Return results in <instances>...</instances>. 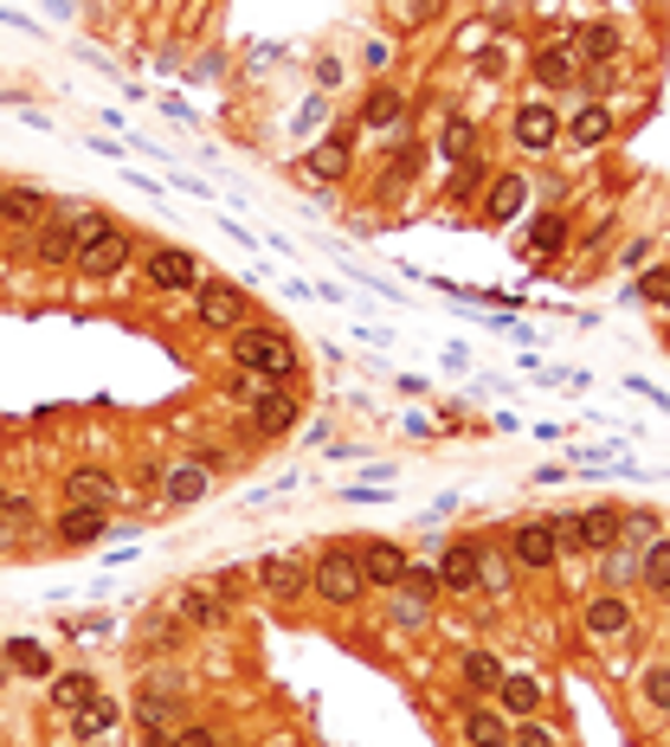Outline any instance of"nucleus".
Returning <instances> with one entry per match:
<instances>
[{"label":"nucleus","mask_w":670,"mask_h":747,"mask_svg":"<svg viewBox=\"0 0 670 747\" xmlns=\"http://www.w3.org/2000/svg\"><path fill=\"white\" fill-rule=\"evenodd\" d=\"M232 361L252 368L264 387H284V380L297 374V348L284 336H271V329H239V336H232Z\"/></svg>","instance_id":"f257e3e1"},{"label":"nucleus","mask_w":670,"mask_h":747,"mask_svg":"<svg viewBox=\"0 0 670 747\" xmlns=\"http://www.w3.org/2000/svg\"><path fill=\"white\" fill-rule=\"evenodd\" d=\"M310 587L329 599V606H355V599L368 593V580H362V548H329V555L310 567Z\"/></svg>","instance_id":"f03ea898"},{"label":"nucleus","mask_w":670,"mask_h":747,"mask_svg":"<svg viewBox=\"0 0 670 747\" xmlns=\"http://www.w3.org/2000/svg\"><path fill=\"white\" fill-rule=\"evenodd\" d=\"M510 555H516V567H528V574H548L561 560V523H516L510 528Z\"/></svg>","instance_id":"7ed1b4c3"},{"label":"nucleus","mask_w":670,"mask_h":747,"mask_svg":"<svg viewBox=\"0 0 670 747\" xmlns=\"http://www.w3.org/2000/svg\"><path fill=\"white\" fill-rule=\"evenodd\" d=\"M123 264H129V232H116V225H104L97 239H84V245H77V277H91V284L116 277Z\"/></svg>","instance_id":"20e7f679"},{"label":"nucleus","mask_w":670,"mask_h":747,"mask_svg":"<svg viewBox=\"0 0 670 747\" xmlns=\"http://www.w3.org/2000/svg\"><path fill=\"white\" fill-rule=\"evenodd\" d=\"M561 528H567V541H574V548H587V555H606V548L619 541L626 516H619V509H606V503H594V509H574V516H567Z\"/></svg>","instance_id":"39448f33"},{"label":"nucleus","mask_w":670,"mask_h":747,"mask_svg":"<svg viewBox=\"0 0 670 747\" xmlns=\"http://www.w3.org/2000/svg\"><path fill=\"white\" fill-rule=\"evenodd\" d=\"M149 277L155 291H193L200 284V259L193 252H181V245H161V252H149Z\"/></svg>","instance_id":"423d86ee"},{"label":"nucleus","mask_w":670,"mask_h":747,"mask_svg":"<svg viewBox=\"0 0 670 747\" xmlns=\"http://www.w3.org/2000/svg\"><path fill=\"white\" fill-rule=\"evenodd\" d=\"M65 503H84V509H116V503H123V484H116L111 471H97V464H77L72 477H65Z\"/></svg>","instance_id":"0eeeda50"},{"label":"nucleus","mask_w":670,"mask_h":747,"mask_svg":"<svg viewBox=\"0 0 670 747\" xmlns=\"http://www.w3.org/2000/svg\"><path fill=\"white\" fill-rule=\"evenodd\" d=\"M175 612H181V625H193V632H220L226 619H232V606H226V599L213 593V580L187 587V593L175 599Z\"/></svg>","instance_id":"6e6552de"},{"label":"nucleus","mask_w":670,"mask_h":747,"mask_svg":"<svg viewBox=\"0 0 670 747\" xmlns=\"http://www.w3.org/2000/svg\"><path fill=\"white\" fill-rule=\"evenodd\" d=\"M439 587H446V593H471V587H484V548H478V541L446 548V560H439Z\"/></svg>","instance_id":"1a4fd4ad"},{"label":"nucleus","mask_w":670,"mask_h":747,"mask_svg":"<svg viewBox=\"0 0 670 747\" xmlns=\"http://www.w3.org/2000/svg\"><path fill=\"white\" fill-rule=\"evenodd\" d=\"M510 136H516L522 149L535 155V149H555V136H561V116H555V104H522L516 111V123H510Z\"/></svg>","instance_id":"9d476101"},{"label":"nucleus","mask_w":670,"mask_h":747,"mask_svg":"<svg viewBox=\"0 0 670 747\" xmlns=\"http://www.w3.org/2000/svg\"><path fill=\"white\" fill-rule=\"evenodd\" d=\"M59 541L65 548H97L104 535H111V509H84V503H65V516H59Z\"/></svg>","instance_id":"9b49d317"},{"label":"nucleus","mask_w":670,"mask_h":747,"mask_svg":"<svg viewBox=\"0 0 670 747\" xmlns=\"http://www.w3.org/2000/svg\"><path fill=\"white\" fill-rule=\"evenodd\" d=\"M252 425H259L264 439H284V432L297 425V400H291L284 387H264L259 400H252Z\"/></svg>","instance_id":"f8f14e48"},{"label":"nucleus","mask_w":670,"mask_h":747,"mask_svg":"<svg viewBox=\"0 0 670 747\" xmlns=\"http://www.w3.org/2000/svg\"><path fill=\"white\" fill-rule=\"evenodd\" d=\"M193 309H200V323H207V329H232V323L245 316V297H239L232 284H220V277H213V284H200V303H193Z\"/></svg>","instance_id":"ddd939ff"},{"label":"nucleus","mask_w":670,"mask_h":747,"mask_svg":"<svg viewBox=\"0 0 670 747\" xmlns=\"http://www.w3.org/2000/svg\"><path fill=\"white\" fill-rule=\"evenodd\" d=\"M407 567H412V560L400 555L394 541H374V548H362V580H368V587H387V593H394V587L407 580Z\"/></svg>","instance_id":"4468645a"},{"label":"nucleus","mask_w":670,"mask_h":747,"mask_svg":"<svg viewBox=\"0 0 670 747\" xmlns=\"http://www.w3.org/2000/svg\"><path fill=\"white\" fill-rule=\"evenodd\" d=\"M594 638H626L632 632V606L619 593H599V599H587V619H580Z\"/></svg>","instance_id":"2eb2a0df"},{"label":"nucleus","mask_w":670,"mask_h":747,"mask_svg":"<svg viewBox=\"0 0 670 747\" xmlns=\"http://www.w3.org/2000/svg\"><path fill=\"white\" fill-rule=\"evenodd\" d=\"M33 259H39V264H72V259H77V225H72V213H65V220H45V225H39Z\"/></svg>","instance_id":"dca6fc26"},{"label":"nucleus","mask_w":670,"mask_h":747,"mask_svg":"<svg viewBox=\"0 0 670 747\" xmlns=\"http://www.w3.org/2000/svg\"><path fill=\"white\" fill-rule=\"evenodd\" d=\"M161 496H168V503H200V496H207V464H200V457L168 464V471H161Z\"/></svg>","instance_id":"f3484780"},{"label":"nucleus","mask_w":670,"mask_h":747,"mask_svg":"<svg viewBox=\"0 0 670 747\" xmlns=\"http://www.w3.org/2000/svg\"><path fill=\"white\" fill-rule=\"evenodd\" d=\"M259 587L264 593H278V599H297L303 587H310V574H303L291 555H271V560H259Z\"/></svg>","instance_id":"a211bd4d"},{"label":"nucleus","mask_w":670,"mask_h":747,"mask_svg":"<svg viewBox=\"0 0 670 747\" xmlns=\"http://www.w3.org/2000/svg\"><path fill=\"white\" fill-rule=\"evenodd\" d=\"M65 722H72L77 741H104V735L116 728V703H111V696H91V703H84V709H72Z\"/></svg>","instance_id":"6ab92c4d"},{"label":"nucleus","mask_w":670,"mask_h":747,"mask_svg":"<svg viewBox=\"0 0 670 747\" xmlns=\"http://www.w3.org/2000/svg\"><path fill=\"white\" fill-rule=\"evenodd\" d=\"M45 696H52V709H59V715H72V709H84V703L97 696V676H84V671H59Z\"/></svg>","instance_id":"aec40b11"},{"label":"nucleus","mask_w":670,"mask_h":747,"mask_svg":"<svg viewBox=\"0 0 670 747\" xmlns=\"http://www.w3.org/2000/svg\"><path fill=\"white\" fill-rule=\"evenodd\" d=\"M45 213V193L33 187H0V225H33Z\"/></svg>","instance_id":"412c9836"},{"label":"nucleus","mask_w":670,"mask_h":747,"mask_svg":"<svg viewBox=\"0 0 670 747\" xmlns=\"http://www.w3.org/2000/svg\"><path fill=\"white\" fill-rule=\"evenodd\" d=\"M496 696H503V709H510V715H535V709H542V683H535V676H510V671H503Z\"/></svg>","instance_id":"4be33fe9"},{"label":"nucleus","mask_w":670,"mask_h":747,"mask_svg":"<svg viewBox=\"0 0 670 747\" xmlns=\"http://www.w3.org/2000/svg\"><path fill=\"white\" fill-rule=\"evenodd\" d=\"M574 52L567 45H548V52H535V84H548V91H561V84H574Z\"/></svg>","instance_id":"5701e85b"},{"label":"nucleus","mask_w":670,"mask_h":747,"mask_svg":"<svg viewBox=\"0 0 670 747\" xmlns=\"http://www.w3.org/2000/svg\"><path fill=\"white\" fill-rule=\"evenodd\" d=\"M464 741L471 747H503L510 741V728H503V715L496 709H471L464 715Z\"/></svg>","instance_id":"b1692460"},{"label":"nucleus","mask_w":670,"mask_h":747,"mask_svg":"<svg viewBox=\"0 0 670 747\" xmlns=\"http://www.w3.org/2000/svg\"><path fill=\"white\" fill-rule=\"evenodd\" d=\"M567 136H574V143H587V149H594V143H606V136H613V111H606V104H587V111L567 123Z\"/></svg>","instance_id":"393cba45"},{"label":"nucleus","mask_w":670,"mask_h":747,"mask_svg":"<svg viewBox=\"0 0 670 747\" xmlns=\"http://www.w3.org/2000/svg\"><path fill=\"white\" fill-rule=\"evenodd\" d=\"M310 181H342L348 175V143H323V149H310Z\"/></svg>","instance_id":"a878e982"},{"label":"nucleus","mask_w":670,"mask_h":747,"mask_svg":"<svg viewBox=\"0 0 670 747\" xmlns=\"http://www.w3.org/2000/svg\"><path fill=\"white\" fill-rule=\"evenodd\" d=\"M458 671H464V683H471L478 696H490V690L503 683V664H496L490 651H464V664H458Z\"/></svg>","instance_id":"bb28decb"},{"label":"nucleus","mask_w":670,"mask_h":747,"mask_svg":"<svg viewBox=\"0 0 670 747\" xmlns=\"http://www.w3.org/2000/svg\"><path fill=\"white\" fill-rule=\"evenodd\" d=\"M638 574H645V587L651 593L670 599V541H645V560H638Z\"/></svg>","instance_id":"cd10ccee"},{"label":"nucleus","mask_w":670,"mask_h":747,"mask_svg":"<svg viewBox=\"0 0 670 747\" xmlns=\"http://www.w3.org/2000/svg\"><path fill=\"white\" fill-rule=\"evenodd\" d=\"M522 200H528V187H522L516 175H503V181L490 187V220H516Z\"/></svg>","instance_id":"c85d7f7f"},{"label":"nucleus","mask_w":670,"mask_h":747,"mask_svg":"<svg viewBox=\"0 0 670 747\" xmlns=\"http://www.w3.org/2000/svg\"><path fill=\"white\" fill-rule=\"evenodd\" d=\"M136 715H143V728L168 735V728H175V696H168V690H149V696L136 703Z\"/></svg>","instance_id":"c756f323"},{"label":"nucleus","mask_w":670,"mask_h":747,"mask_svg":"<svg viewBox=\"0 0 670 747\" xmlns=\"http://www.w3.org/2000/svg\"><path fill=\"white\" fill-rule=\"evenodd\" d=\"M471 136H478V123H471V116H451L446 136H439V155H446V161H464V155H471Z\"/></svg>","instance_id":"7c9ffc66"},{"label":"nucleus","mask_w":670,"mask_h":747,"mask_svg":"<svg viewBox=\"0 0 670 747\" xmlns=\"http://www.w3.org/2000/svg\"><path fill=\"white\" fill-rule=\"evenodd\" d=\"M362 123H368V129H394V123H400V97H394V91H374Z\"/></svg>","instance_id":"2f4dec72"},{"label":"nucleus","mask_w":670,"mask_h":747,"mask_svg":"<svg viewBox=\"0 0 670 747\" xmlns=\"http://www.w3.org/2000/svg\"><path fill=\"white\" fill-rule=\"evenodd\" d=\"M638 690H645V703H651L658 715H670V664L645 671V676H638Z\"/></svg>","instance_id":"473e14b6"},{"label":"nucleus","mask_w":670,"mask_h":747,"mask_svg":"<svg viewBox=\"0 0 670 747\" xmlns=\"http://www.w3.org/2000/svg\"><path fill=\"white\" fill-rule=\"evenodd\" d=\"M7 664L27 671V676H45V651H39L33 638H13V644H7Z\"/></svg>","instance_id":"72a5a7b5"},{"label":"nucleus","mask_w":670,"mask_h":747,"mask_svg":"<svg viewBox=\"0 0 670 747\" xmlns=\"http://www.w3.org/2000/svg\"><path fill=\"white\" fill-rule=\"evenodd\" d=\"M580 52L606 65V59H619V33H613V27H587V33H580Z\"/></svg>","instance_id":"f704fd0d"},{"label":"nucleus","mask_w":670,"mask_h":747,"mask_svg":"<svg viewBox=\"0 0 670 747\" xmlns=\"http://www.w3.org/2000/svg\"><path fill=\"white\" fill-rule=\"evenodd\" d=\"M155 747H226L220 728H181V735H161Z\"/></svg>","instance_id":"c9c22d12"},{"label":"nucleus","mask_w":670,"mask_h":747,"mask_svg":"<svg viewBox=\"0 0 670 747\" xmlns=\"http://www.w3.org/2000/svg\"><path fill=\"white\" fill-rule=\"evenodd\" d=\"M407 593H419V599H439V567H407V580H400Z\"/></svg>","instance_id":"e433bc0d"},{"label":"nucleus","mask_w":670,"mask_h":747,"mask_svg":"<svg viewBox=\"0 0 670 747\" xmlns=\"http://www.w3.org/2000/svg\"><path fill=\"white\" fill-rule=\"evenodd\" d=\"M528 245H535V252H555V245H561V220H555V213H542V220H535Z\"/></svg>","instance_id":"4c0bfd02"},{"label":"nucleus","mask_w":670,"mask_h":747,"mask_svg":"<svg viewBox=\"0 0 670 747\" xmlns=\"http://www.w3.org/2000/svg\"><path fill=\"white\" fill-rule=\"evenodd\" d=\"M510 741H516V747H555V735H548L542 722H522V728L510 735Z\"/></svg>","instance_id":"58836bf2"},{"label":"nucleus","mask_w":670,"mask_h":747,"mask_svg":"<svg viewBox=\"0 0 670 747\" xmlns=\"http://www.w3.org/2000/svg\"><path fill=\"white\" fill-rule=\"evenodd\" d=\"M645 303H658V309H670V271H658V277H645Z\"/></svg>","instance_id":"ea45409f"},{"label":"nucleus","mask_w":670,"mask_h":747,"mask_svg":"<svg viewBox=\"0 0 670 747\" xmlns=\"http://www.w3.org/2000/svg\"><path fill=\"white\" fill-rule=\"evenodd\" d=\"M458 168H464V175H451V193H471V187L484 181V175H478V168H471V161H458Z\"/></svg>","instance_id":"a19ab883"},{"label":"nucleus","mask_w":670,"mask_h":747,"mask_svg":"<svg viewBox=\"0 0 670 747\" xmlns=\"http://www.w3.org/2000/svg\"><path fill=\"white\" fill-rule=\"evenodd\" d=\"M7 671H13V664H7V651H0V690H7Z\"/></svg>","instance_id":"79ce46f5"},{"label":"nucleus","mask_w":670,"mask_h":747,"mask_svg":"<svg viewBox=\"0 0 670 747\" xmlns=\"http://www.w3.org/2000/svg\"><path fill=\"white\" fill-rule=\"evenodd\" d=\"M0 503H7V490H0Z\"/></svg>","instance_id":"37998d69"},{"label":"nucleus","mask_w":670,"mask_h":747,"mask_svg":"<svg viewBox=\"0 0 670 747\" xmlns=\"http://www.w3.org/2000/svg\"><path fill=\"white\" fill-rule=\"evenodd\" d=\"M664 341H670V329H664Z\"/></svg>","instance_id":"c03bdc74"}]
</instances>
